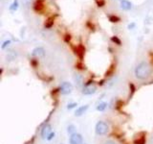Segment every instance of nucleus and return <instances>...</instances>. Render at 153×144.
Masks as SVG:
<instances>
[{"label":"nucleus","mask_w":153,"mask_h":144,"mask_svg":"<svg viewBox=\"0 0 153 144\" xmlns=\"http://www.w3.org/2000/svg\"><path fill=\"white\" fill-rule=\"evenodd\" d=\"M152 73V68L149 65V64L146 62H140L134 70V74L135 77L139 80H146L149 77Z\"/></svg>","instance_id":"obj_1"},{"label":"nucleus","mask_w":153,"mask_h":144,"mask_svg":"<svg viewBox=\"0 0 153 144\" xmlns=\"http://www.w3.org/2000/svg\"><path fill=\"white\" fill-rule=\"evenodd\" d=\"M95 132L98 136H104L109 132V126L106 122L99 121L95 126Z\"/></svg>","instance_id":"obj_2"},{"label":"nucleus","mask_w":153,"mask_h":144,"mask_svg":"<svg viewBox=\"0 0 153 144\" xmlns=\"http://www.w3.org/2000/svg\"><path fill=\"white\" fill-rule=\"evenodd\" d=\"M72 90H73V86H72L71 83H69V82H63V83H61L59 86V92L62 95H68L72 92Z\"/></svg>","instance_id":"obj_3"},{"label":"nucleus","mask_w":153,"mask_h":144,"mask_svg":"<svg viewBox=\"0 0 153 144\" xmlns=\"http://www.w3.org/2000/svg\"><path fill=\"white\" fill-rule=\"evenodd\" d=\"M97 91V86L92 83H88L84 86V88L82 89V93L84 95H92Z\"/></svg>","instance_id":"obj_4"},{"label":"nucleus","mask_w":153,"mask_h":144,"mask_svg":"<svg viewBox=\"0 0 153 144\" xmlns=\"http://www.w3.org/2000/svg\"><path fill=\"white\" fill-rule=\"evenodd\" d=\"M82 141H83V138L80 134L75 133L73 134H70V137H69L70 144H83Z\"/></svg>","instance_id":"obj_5"},{"label":"nucleus","mask_w":153,"mask_h":144,"mask_svg":"<svg viewBox=\"0 0 153 144\" xmlns=\"http://www.w3.org/2000/svg\"><path fill=\"white\" fill-rule=\"evenodd\" d=\"M51 133H52V126L50 124H46L41 130V137L43 139H47V137L49 136V134Z\"/></svg>","instance_id":"obj_6"},{"label":"nucleus","mask_w":153,"mask_h":144,"mask_svg":"<svg viewBox=\"0 0 153 144\" xmlns=\"http://www.w3.org/2000/svg\"><path fill=\"white\" fill-rule=\"evenodd\" d=\"M32 55H33V57H37V58L44 57V55H45V50H44V48H43V47H36L35 49L33 50Z\"/></svg>","instance_id":"obj_7"},{"label":"nucleus","mask_w":153,"mask_h":144,"mask_svg":"<svg viewBox=\"0 0 153 144\" xmlns=\"http://www.w3.org/2000/svg\"><path fill=\"white\" fill-rule=\"evenodd\" d=\"M89 108V106L88 105H84V106H80V107H79L78 109L76 110V112H75V116H81V115H83L85 112H86V110H88Z\"/></svg>","instance_id":"obj_8"},{"label":"nucleus","mask_w":153,"mask_h":144,"mask_svg":"<svg viewBox=\"0 0 153 144\" xmlns=\"http://www.w3.org/2000/svg\"><path fill=\"white\" fill-rule=\"evenodd\" d=\"M121 9L123 11H129L132 9V3L128 0H121Z\"/></svg>","instance_id":"obj_9"},{"label":"nucleus","mask_w":153,"mask_h":144,"mask_svg":"<svg viewBox=\"0 0 153 144\" xmlns=\"http://www.w3.org/2000/svg\"><path fill=\"white\" fill-rule=\"evenodd\" d=\"M19 7V3H18V0H13V3L11 4V6H10V10L13 12H16V10L18 9Z\"/></svg>","instance_id":"obj_10"},{"label":"nucleus","mask_w":153,"mask_h":144,"mask_svg":"<svg viewBox=\"0 0 153 144\" xmlns=\"http://www.w3.org/2000/svg\"><path fill=\"white\" fill-rule=\"evenodd\" d=\"M106 107H107V103L102 102L97 106V110H99V112H103V110L106 109Z\"/></svg>","instance_id":"obj_11"},{"label":"nucleus","mask_w":153,"mask_h":144,"mask_svg":"<svg viewBox=\"0 0 153 144\" xmlns=\"http://www.w3.org/2000/svg\"><path fill=\"white\" fill-rule=\"evenodd\" d=\"M16 58V53L14 52V51H11L8 54V56H7V59L9 60V61H13V60H14Z\"/></svg>","instance_id":"obj_12"},{"label":"nucleus","mask_w":153,"mask_h":144,"mask_svg":"<svg viewBox=\"0 0 153 144\" xmlns=\"http://www.w3.org/2000/svg\"><path fill=\"white\" fill-rule=\"evenodd\" d=\"M67 133L70 134H73L76 133V127L74 126V125H69L68 127H67Z\"/></svg>","instance_id":"obj_13"},{"label":"nucleus","mask_w":153,"mask_h":144,"mask_svg":"<svg viewBox=\"0 0 153 144\" xmlns=\"http://www.w3.org/2000/svg\"><path fill=\"white\" fill-rule=\"evenodd\" d=\"M75 81H76V84H78V86H81V85H82V78H81L80 75H76Z\"/></svg>","instance_id":"obj_14"},{"label":"nucleus","mask_w":153,"mask_h":144,"mask_svg":"<svg viewBox=\"0 0 153 144\" xmlns=\"http://www.w3.org/2000/svg\"><path fill=\"white\" fill-rule=\"evenodd\" d=\"M11 43H12V41L10 40H5V41L3 42V44L1 45V48H2L3 50H5L7 47H9V46H10V44H11Z\"/></svg>","instance_id":"obj_15"},{"label":"nucleus","mask_w":153,"mask_h":144,"mask_svg":"<svg viewBox=\"0 0 153 144\" xmlns=\"http://www.w3.org/2000/svg\"><path fill=\"white\" fill-rule=\"evenodd\" d=\"M76 106H78V104L75 103V102H73V103H69L68 106H67V109H68V110H73L74 108L76 107Z\"/></svg>","instance_id":"obj_16"},{"label":"nucleus","mask_w":153,"mask_h":144,"mask_svg":"<svg viewBox=\"0 0 153 144\" xmlns=\"http://www.w3.org/2000/svg\"><path fill=\"white\" fill-rule=\"evenodd\" d=\"M109 19H110V21H111V22H119L120 21V18L117 17V16H111L109 17Z\"/></svg>","instance_id":"obj_17"},{"label":"nucleus","mask_w":153,"mask_h":144,"mask_svg":"<svg viewBox=\"0 0 153 144\" xmlns=\"http://www.w3.org/2000/svg\"><path fill=\"white\" fill-rule=\"evenodd\" d=\"M55 136H56V133H55V132H52V133L49 134V136L47 137V140H49V141L52 140V139L55 137Z\"/></svg>","instance_id":"obj_18"},{"label":"nucleus","mask_w":153,"mask_h":144,"mask_svg":"<svg viewBox=\"0 0 153 144\" xmlns=\"http://www.w3.org/2000/svg\"><path fill=\"white\" fill-rule=\"evenodd\" d=\"M136 27V24L134 23V22H132V23H130V24H128V26H127V28L129 29V30H132V29H134Z\"/></svg>","instance_id":"obj_19"},{"label":"nucleus","mask_w":153,"mask_h":144,"mask_svg":"<svg viewBox=\"0 0 153 144\" xmlns=\"http://www.w3.org/2000/svg\"><path fill=\"white\" fill-rule=\"evenodd\" d=\"M112 40H113V41H116V42L118 43L119 45L121 44V40H118V38H117V37H115V38H112Z\"/></svg>","instance_id":"obj_20"},{"label":"nucleus","mask_w":153,"mask_h":144,"mask_svg":"<svg viewBox=\"0 0 153 144\" xmlns=\"http://www.w3.org/2000/svg\"><path fill=\"white\" fill-rule=\"evenodd\" d=\"M103 144H117L115 141H113V140H107V141H105Z\"/></svg>","instance_id":"obj_21"},{"label":"nucleus","mask_w":153,"mask_h":144,"mask_svg":"<svg viewBox=\"0 0 153 144\" xmlns=\"http://www.w3.org/2000/svg\"><path fill=\"white\" fill-rule=\"evenodd\" d=\"M24 1H26V2H28V1H29V0H24Z\"/></svg>","instance_id":"obj_22"},{"label":"nucleus","mask_w":153,"mask_h":144,"mask_svg":"<svg viewBox=\"0 0 153 144\" xmlns=\"http://www.w3.org/2000/svg\"><path fill=\"white\" fill-rule=\"evenodd\" d=\"M84 144H85V143H84Z\"/></svg>","instance_id":"obj_23"}]
</instances>
